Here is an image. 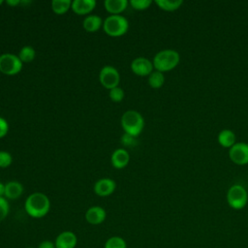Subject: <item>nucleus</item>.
Instances as JSON below:
<instances>
[{
	"mask_svg": "<svg viewBox=\"0 0 248 248\" xmlns=\"http://www.w3.org/2000/svg\"><path fill=\"white\" fill-rule=\"evenodd\" d=\"M151 0H131L130 5L135 10H145L151 5Z\"/></svg>",
	"mask_w": 248,
	"mask_h": 248,
	"instance_id": "a878e982",
	"label": "nucleus"
},
{
	"mask_svg": "<svg viewBox=\"0 0 248 248\" xmlns=\"http://www.w3.org/2000/svg\"><path fill=\"white\" fill-rule=\"evenodd\" d=\"M155 3L164 11H175L183 4L182 0H156Z\"/></svg>",
	"mask_w": 248,
	"mask_h": 248,
	"instance_id": "6ab92c4d",
	"label": "nucleus"
},
{
	"mask_svg": "<svg viewBox=\"0 0 248 248\" xmlns=\"http://www.w3.org/2000/svg\"><path fill=\"white\" fill-rule=\"evenodd\" d=\"M71 0H53L51 2V9L57 15L65 14L72 6Z\"/></svg>",
	"mask_w": 248,
	"mask_h": 248,
	"instance_id": "aec40b11",
	"label": "nucleus"
},
{
	"mask_svg": "<svg viewBox=\"0 0 248 248\" xmlns=\"http://www.w3.org/2000/svg\"><path fill=\"white\" fill-rule=\"evenodd\" d=\"M104 248H127V243L121 236L114 235L106 241Z\"/></svg>",
	"mask_w": 248,
	"mask_h": 248,
	"instance_id": "5701e85b",
	"label": "nucleus"
},
{
	"mask_svg": "<svg viewBox=\"0 0 248 248\" xmlns=\"http://www.w3.org/2000/svg\"><path fill=\"white\" fill-rule=\"evenodd\" d=\"M109 98L111 101L115 102V103H119L123 100L124 98V91L122 88L120 87H114L112 89L109 90Z\"/></svg>",
	"mask_w": 248,
	"mask_h": 248,
	"instance_id": "b1692460",
	"label": "nucleus"
},
{
	"mask_svg": "<svg viewBox=\"0 0 248 248\" xmlns=\"http://www.w3.org/2000/svg\"><path fill=\"white\" fill-rule=\"evenodd\" d=\"M19 57V59L21 60V62H25V63H29L31 61H33V59L36 56V51L35 49L30 46H23L20 50L19 53L17 55Z\"/></svg>",
	"mask_w": 248,
	"mask_h": 248,
	"instance_id": "4be33fe9",
	"label": "nucleus"
},
{
	"mask_svg": "<svg viewBox=\"0 0 248 248\" xmlns=\"http://www.w3.org/2000/svg\"><path fill=\"white\" fill-rule=\"evenodd\" d=\"M2 3H3V1H2V0H0V5H2Z\"/></svg>",
	"mask_w": 248,
	"mask_h": 248,
	"instance_id": "473e14b6",
	"label": "nucleus"
},
{
	"mask_svg": "<svg viewBox=\"0 0 248 248\" xmlns=\"http://www.w3.org/2000/svg\"><path fill=\"white\" fill-rule=\"evenodd\" d=\"M134 138L135 137H133V136H131V135H128V134H124L123 135V137H122V140H121V141H122V143L124 144V145H128V146H131V145H133V144H135L136 143V140H134Z\"/></svg>",
	"mask_w": 248,
	"mask_h": 248,
	"instance_id": "c85d7f7f",
	"label": "nucleus"
},
{
	"mask_svg": "<svg viewBox=\"0 0 248 248\" xmlns=\"http://www.w3.org/2000/svg\"><path fill=\"white\" fill-rule=\"evenodd\" d=\"M9 202L4 197H0V222L3 221L9 214Z\"/></svg>",
	"mask_w": 248,
	"mask_h": 248,
	"instance_id": "393cba45",
	"label": "nucleus"
},
{
	"mask_svg": "<svg viewBox=\"0 0 248 248\" xmlns=\"http://www.w3.org/2000/svg\"><path fill=\"white\" fill-rule=\"evenodd\" d=\"M229 157L236 165L248 164V143L235 142L229 149Z\"/></svg>",
	"mask_w": 248,
	"mask_h": 248,
	"instance_id": "6e6552de",
	"label": "nucleus"
},
{
	"mask_svg": "<svg viewBox=\"0 0 248 248\" xmlns=\"http://www.w3.org/2000/svg\"><path fill=\"white\" fill-rule=\"evenodd\" d=\"M38 248H55V244L50 240H43L39 243Z\"/></svg>",
	"mask_w": 248,
	"mask_h": 248,
	"instance_id": "c756f323",
	"label": "nucleus"
},
{
	"mask_svg": "<svg viewBox=\"0 0 248 248\" xmlns=\"http://www.w3.org/2000/svg\"><path fill=\"white\" fill-rule=\"evenodd\" d=\"M116 184L110 178H101L94 185V192L100 197H107L112 194L115 190Z\"/></svg>",
	"mask_w": 248,
	"mask_h": 248,
	"instance_id": "9b49d317",
	"label": "nucleus"
},
{
	"mask_svg": "<svg viewBox=\"0 0 248 248\" xmlns=\"http://www.w3.org/2000/svg\"><path fill=\"white\" fill-rule=\"evenodd\" d=\"M100 82L105 88L112 89L117 87L120 81V75L118 71L112 66H105L102 68L99 75Z\"/></svg>",
	"mask_w": 248,
	"mask_h": 248,
	"instance_id": "0eeeda50",
	"label": "nucleus"
},
{
	"mask_svg": "<svg viewBox=\"0 0 248 248\" xmlns=\"http://www.w3.org/2000/svg\"><path fill=\"white\" fill-rule=\"evenodd\" d=\"M27 248H34V247H27Z\"/></svg>",
	"mask_w": 248,
	"mask_h": 248,
	"instance_id": "72a5a7b5",
	"label": "nucleus"
},
{
	"mask_svg": "<svg viewBox=\"0 0 248 248\" xmlns=\"http://www.w3.org/2000/svg\"><path fill=\"white\" fill-rule=\"evenodd\" d=\"M22 69V62L19 57L12 53H4L0 55V72L13 76L19 73Z\"/></svg>",
	"mask_w": 248,
	"mask_h": 248,
	"instance_id": "423d86ee",
	"label": "nucleus"
},
{
	"mask_svg": "<svg viewBox=\"0 0 248 248\" xmlns=\"http://www.w3.org/2000/svg\"><path fill=\"white\" fill-rule=\"evenodd\" d=\"M227 202L233 209H242L248 202V193L240 184L232 185L227 192Z\"/></svg>",
	"mask_w": 248,
	"mask_h": 248,
	"instance_id": "39448f33",
	"label": "nucleus"
},
{
	"mask_svg": "<svg viewBox=\"0 0 248 248\" xmlns=\"http://www.w3.org/2000/svg\"><path fill=\"white\" fill-rule=\"evenodd\" d=\"M218 142L224 147H232L235 143V135L230 129H223L218 134Z\"/></svg>",
	"mask_w": 248,
	"mask_h": 248,
	"instance_id": "f3484780",
	"label": "nucleus"
},
{
	"mask_svg": "<svg viewBox=\"0 0 248 248\" xmlns=\"http://www.w3.org/2000/svg\"><path fill=\"white\" fill-rule=\"evenodd\" d=\"M103 24L102 18L97 15L87 16L83 19V28L87 32H96Z\"/></svg>",
	"mask_w": 248,
	"mask_h": 248,
	"instance_id": "a211bd4d",
	"label": "nucleus"
},
{
	"mask_svg": "<svg viewBox=\"0 0 248 248\" xmlns=\"http://www.w3.org/2000/svg\"><path fill=\"white\" fill-rule=\"evenodd\" d=\"M12 155L7 151H0V168H7L12 164Z\"/></svg>",
	"mask_w": 248,
	"mask_h": 248,
	"instance_id": "bb28decb",
	"label": "nucleus"
},
{
	"mask_svg": "<svg viewBox=\"0 0 248 248\" xmlns=\"http://www.w3.org/2000/svg\"><path fill=\"white\" fill-rule=\"evenodd\" d=\"M180 61L179 53L174 49H163L157 52L153 58V67L159 72H168L175 68Z\"/></svg>",
	"mask_w": 248,
	"mask_h": 248,
	"instance_id": "f03ea898",
	"label": "nucleus"
},
{
	"mask_svg": "<svg viewBox=\"0 0 248 248\" xmlns=\"http://www.w3.org/2000/svg\"><path fill=\"white\" fill-rule=\"evenodd\" d=\"M96 6L95 0H74L71 9L78 15L89 14Z\"/></svg>",
	"mask_w": 248,
	"mask_h": 248,
	"instance_id": "4468645a",
	"label": "nucleus"
},
{
	"mask_svg": "<svg viewBox=\"0 0 248 248\" xmlns=\"http://www.w3.org/2000/svg\"><path fill=\"white\" fill-rule=\"evenodd\" d=\"M23 186L17 181H10L5 184V197L10 200H16L21 196Z\"/></svg>",
	"mask_w": 248,
	"mask_h": 248,
	"instance_id": "2eb2a0df",
	"label": "nucleus"
},
{
	"mask_svg": "<svg viewBox=\"0 0 248 248\" xmlns=\"http://www.w3.org/2000/svg\"><path fill=\"white\" fill-rule=\"evenodd\" d=\"M20 3H21L20 0H7V4L10 6H16Z\"/></svg>",
	"mask_w": 248,
	"mask_h": 248,
	"instance_id": "7c9ffc66",
	"label": "nucleus"
},
{
	"mask_svg": "<svg viewBox=\"0 0 248 248\" xmlns=\"http://www.w3.org/2000/svg\"><path fill=\"white\" fill-rule=\"evenodd\" d=\"M127 0H105L104 2L106 10L111 15H119L127 8Z\"/></svg>",
	"mask_w": 248,
	"mask_h": 248,
	"instance_id": "dca6fc26",
	"label": "nucleus"
},
{
	"mask_svg": "<svg viewBox=\"0 0 248 248\" xmlns=\"http://www.w3.org/2000/svg\"><path fill=\"white\" fill-rule=\"evenodd\" d=\"M104 31L111 36L118 37L124 35L129 28V22L126 17L119 15H111L103 22Z\"/></svg>",
	"mask_w": 248,
	"mask_h": 248,
	"instance_id": "20e7f679",
	"label": "nucleus"
},
{
	"mask_svg": "<svg viewBox=\"0 0 248 248\" xmlns=\"http://www.w3.org/2000/svg\"><path fill=\"white\" fill-rule=\"evenodd\" d=\"M129 153L124 148H118L114 150L110 158L111 165L116 169H123L124 167H126L129 163Z\"/></svg>",
	"mask_w": 248,
	"mask_h": 248,
	"instance_id": "ddd939ff",
	"label": "nucleus"
},
{
	"mask_svg": "<svg viewBox=\"0 0 248 248\" xmlns=\"http://www.w3.org/2000/svg\"><path fill=\"white\" fill-rule=\"evenodd\" d=\"M121 125L126 134L138 137L144 127V120L140 112L136 110H127L121 117Z\"/></svg>",
	"mask_w": 248,
	"mask_h": 248,
	"instance_id": "7ed1b4c3",
	"label": "nucleus"
},
{
	"mask_svg": "<svg viewBox=\"0 0 248 248\" xmlns=\"http://www.w3.org/2000/svg\"><path fill=\"white\" fill-rule=\"evenodd\" d=\"M8 130H9L8 122L3 117H0V139L7 135Z\"/></svg>",
	"mask_w": 248,
	"mask_h": 248,
	"instance_id": "cd10ccee",
	"label": "nucleus"
},
{
	"mask_svg": "<svg viewBox=\"0 0 248 248\" xmlns=\"http://www.w3.org/2000/svg\"><path fill=\"white\" fill-rule=\"evenodd\" d=\"M5 195V185L0 182V197H3Z\"/></svg>",
	"mask_w": 248,
	"mask_h": 248,
	"instance_id": "2f4dec72",
	"label": "nucleus"
},
{
	"mask_svg": "<svg viewBox=\"0 0 248 248\" xmlns=\"http://www.w3.org/2000/svg\"><path fill=\"white\" fill-rule=\"evenodd\" d=\"M24 208L26 213L33 218L46 216L50 209V202L47 196L41 192L32 193L25 201Z\"/></svg>",
	"mask_w": 248,
	"mask_h": 248,
	"instance_id": "f257e3e1",
	"label": "nucleus"
},
{
	"mask_svg": "<svg viewBox=\"0 0 248 248\" xmlns=\"http://www.w3.org/2000/svg\"><path fill=\"white\" fill-rule=\"evenodd\" d=\"M106 210L98 205L91 206L85 212V219L91 225H99L106 219Z\"/></svg>",
	"mask_w": 248,
	"mask_h": 248,
	"instance_id": "f8f14e48",
	"label": "nucleus"
},
{
	"mask_svg": "<svg viewBox=\"0 0 248 248\" xmlns=\"http://www.w3.org/2000/svg\"><path fill=\"white\" fill-rule=\"evenodd\" d=\"M153 63L145 57H137L131 63L133 73L138 76H149L153 72Z\"/></svg>",
	"mask_w": 248,
	"mask_h": 248,
	"instance_id": "1a4fd4ad",
	"label": "nucleus"
},
{
	"mask_svg": "<svg viewBox=\"0 0 248 248\" xmlns=\"http://www.w3.org/2000/svg\"><path fill=\"white\" fill-rule=\"evenodd\" d=\"M78 243V237L76 233L71 231L62 232L55 238V248H75Z\"/></svg>",
	"mask_w": 248,
	"mask_h": 248,
	"instance_id": "9d476101",
	"label": "nucleus"
},
{
	"mask_svg": "<svg viewBox=\"0 0 248 248\" xmlns=\"http://www.w3.org/2000/svg\"><path fill=\"white\" fill-rule=\"evenodd\" d=\"M165 82V77L162 72L153 71L148 76V83L152 88H160Z\"/></svg>",
	"mask_w": 248,
	"mask_h": 248,
	"instance_id": "412c9836",
	"label": "nucleus"
}]
</instances>
